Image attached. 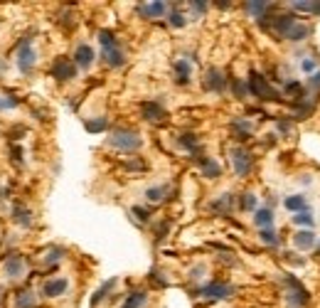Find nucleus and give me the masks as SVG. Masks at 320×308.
Masks as SVG:
<instances>
[{
	"label": "nucleus",
	"mask_w": 320,
	"mask_h": 308,
	"mask_svg": "<svg viewBox=\"0 0 320 308\" xmlns=\"http://www.w3.org/2000/svg\"><path fill=\"white\" fill-rule=\"evenodd\" d=\"M109 146L118 148V150H138V148L143 146V138L135 131H131V128H116L109 136Z\"/></svg>",
	"instance_id": "obj_1"
},
{
	"label": "nucleus",
	"mask_w": 320,
	"mask_h": 308,
	"mask_svg": "<svg viewBox=\"0 0 320 308\" xmlns=\"http://www.w3.org/2000/svg\"><path fill=\"white\" fill-rule=\"evenodd\" d=\"M283 286L288 288V306L291 308H306L310 301V294L303 288V283L295 276H283Z\"/></svg>",
	"instance_id": "obj_2"
},
{
	"label": "nucleus",
	"mask_w": 320,
	"mask_h": 308,
	"mask_svg": "<svg viewBox=\"0 0 320 308\" xmlns=\"http://www.w3.org/2000/svg\"><path fill=\"white\" fill-rule=\"evenodd\" d=\"M249 91L258 99H266V101H278V94H276V89L266 82V76H261L258 72H249Z\"/></svg>",
	"instance_id": "obj_3"
},
{
	"label": "nucleus",
	"mask_w": 320,
	"mask_h": 308,
	"mask_svg": "<svg viewBox=\"0 0 320 308\" xmlns=\"http://www.w3.org/2000/svg\"><path fill=\"white\" fill-rule=\"evenodd\" d=\"M232 163L236 175H249L251 168H254V158L246 148H232Z\"/></svg>",
	"instance_id": "obj_4"
},
{
	"label": "nucleus",
	"mask_w": 320,
	"mask_h": 308,
	"mask_svg": "<svg viewBox=\"0 0 320 308\" xmlns=\"http://www.w3.org/2000/svg\"><path fill=\"white\" fill-rule=\"evenodd\" d=\"M199 294L205 296V298H209V301H222V298H229V296L234 294V286L222 283V281H212V283H207V286H202Z\"/></svg>",
	"instance_id": "obj_5"
},
{
	"label": "nucleus",
	"mask_w": 320,
	"mask_h": 308,
	"mask_svg": "<svg viewBox=\"0 0 320 308\" xmlns=\"http://www.w3.org/2000/svg\"><path fill=\"white\" fill-rule=\"evenodd\" d=\"M52 76L57 79V82H69L76 76V64L69 62L67 57H59V60L52 64Z\"/></svg>",
	"instance_id": "obj_6"
},
{
	"label": "nucleus",
	"mask_w": 320,
	"mask_h": 308,
	"mask_svg": "<svg viewBox=\"0 0 320 308\" xmlns=\"http://www.w3.org/2000/svg\"><path fill=\"white\" fill-rule=\"evenodd\" d=\"M35 60H37V54H35V49H32V45L25 40V42H20V47H17V67H20V72L27 74L32 67H35Z\"/></svg>",
	"instance_id": "obj_7"
},
{
	"label": "nucleus",
	"mask_w": 320,
	"mask_h": 308,
	"mask_svg": "<svg viewBox=\"0 0 320 308\" xmlns=\"http://www.w3.org/2000/svg\"><path fill=\"white\" fill-rule=\"evenodd\" d=\"M205 89L207 91H224L227 89V76L217 67H209L205 72Z\"/></svg>",
	"instance_id": "obj_8"
},
{
	"label": "nucleus",
	"mask_w": 320,
	"mask_h": 308,
	"mask_svg": "<svg viewBox=\"0 0 320 308\" xmlns=\"http://www.w3.org/2000/svg\"><path fill=\"white\" fill-rule=\"evenodd\" d=\"M143 119L148 123H163L168 119V113H165V109L160 106L158 101H146L143 104Z\"/></svg>",
	"instance_id": "obj_9"
},
{
	"label": "nucleus",
	"mask_w": 320,
	"mask_h": 308,
	"mask_svg": "<svg viewBox=\"0 0 320 308\" xmlns=\"http://www.w3.org/2000/svg\"><path fill=\"white\" fill-rule=\"evenodd\" d=\"M74 64H79V67H91V64H94V49L89 47V45H79L76 52H74Z\"/></svg>",
	"instance_id": "obj_10"
},
{
	"label": "nucleus",
	"mask_w": 320,
	"mask_h": 308,
	"mask_svg": "<svg viewBox=\"0 0 320 308\" xmlns=\"http://www.w3.org/2000/svg\"><path fill=\"white\" fill-rule=\"evenodd\" d=\"M67 288H69V281H67V279H52V281L45 283L42 291H45L47 298H54V296H62Z\"/></svg>",
	"instance_id": "obj_11"
},
{
	"label": "nucleus",
	"mask_w": 320,
	"mask_h": 308,
	"mask_svg": "<svg viewBox=\"0 0 320 308\" xmlns=\"http://www.w3.org/2000/svg\"><path fill=\"white\" fill-rule=\"evenodd\" d=\"M271 25H273V30H278V32L286 37L288 32H291V27L295 25V20H293V15H291V12H283V15H278V17H276Z\"/></svg>",
	"instance_id": "obj_12"
},
{
	"label": "nucleus",
	"mask_w": 320,
	"mask_h": 308,
	"mask_svg": "<svg viewBox=\"0 0 320 308\" xmlns=\"http://www.w3.org/2000/svg\"><path fill=\"white\" fill-rule=\"evenodd\" d=\"M12 220L17 222V224H23V227H27V224L32 222V212L25 207L23 202H15V205H12Z\"/></svg>",
	"instance_id": "obj_13"
},
{
	"label": "nucleus",
	"mask_w": 320,
	"mask_h": 308,
	"mask_svg": "<svg viewBox=\"0 0 320 308\" xmlns=\"http://www.w3.org/2000/svg\"><path fill=\"white\" fill-rule=\"evenodd\" d=\"M138 10H141V15H146V17H160V15L165 12V3H160V0H155V3H143Z\"/></svg>",
	"instance_id": "obj_14"
},
{
	"label": "nucleus",
	"mask_w": 320,
	"mask_h": 308,
	"mask_svg": "<svg viewBox=\"0 0 320 308\" xmlns=\"http://www.w3.org/2000/svg\"><path fill=\"white\" fill-rule=\"evenodd\" d=\"M23 269H25V261L20 257H10L5 261V274H8L10 279H17V276L23 274Z\"/></svg>",
	"instance_id": "obj_15"
},
{
	"label": "nucleus",
	"mask_w": 320,
	"mask_h": 308,
	"mask_svg": "<svg viewBox=\"0 0 320 308\" xmlns=\"http://www.w3.org/2000/svg\"><path fill=\"white\" fill-rule=\"evenodd\" d=\"M98 42H101V47H104V52H111V49H118V40H116V35H113L111 30H101V32H98Z\"/></svg>",
	"instance_id": "obj_16"
},
{
	"label": "nucleus",
	"mask_w": 320,
	"mask_h": 308,
	"mask_svg": "<svg viewBox=\"0 0 320 308\" xmlns=\"http://www.w3.org/2000/svg\"><path fill=\"white\" fill-rule=\"evenodd\" d=\"M286 207L298 215V212H308V202L303 195H291V197H286Z\"/></svg>",
	"instance_id": "obj_17"
},
{
	"label": "nucleus",
	"mask_w": 320,
	"mask_h": 308,
	"mask_svg": "<svg viewBox=\"0 0 320 308\" xmlns=\"http://www.w3.org/2000/svg\"><path fill=\"white\" fill-rule=\"evenodd\" d=\"M104 60H106L109 67L118 69V67H123V62H126V54H123L121 47H118V49H111V52H104Z\"/></svg>",
	"instance_id": "obj_18"
},
{
	"label": "nucleus",
	"mask_w": 320,
	"mask_h": 308,
	"mask_svg": "<svg viewBox=\"0 0 320 308\" xmlns=\"http://www.w3.org/2000/svg\"><path fill=\"white\" fill-rule=\"evenodd\" d=\"M168 195H170V185H160V187H150V190H146V197L150 200V202H163Z\"/></svg>",
	"instance_id": "obj_19"
},
{
	"label": "nucleus",
	"mask_w": 320,
	"mask_h": 308,
	"mask_svg": "<svg viewBox=\"0 0 320 308\" xmlns=\"http://www.w3.org/2000/svg\"><path fill=\"white\" fill-rule=\"evenodd\" d=\"M190 62H185V60H180V62H175V72H177V84L180 86H185L187 82H190Z\"/></svg>",
	"instance_id": "obj_20"
},
{
	"label": "nucleus",
	"mask_w": 320,
	"mask_h": 308,
	"mask_svg": "<svg viewBox=\"0 0 320 308\" xmlns=\"http://www.w3.org/2000/svg\"><path fill=\"white\" fill-rule=\"evenodd\" d=\"M254 222H256V227H261V229H269L271 222H273V212H271V207L258 209L256 217H254Z\"/></svg>",
	"instance_id": "obj_21"
},
{
	"label": "nucleus",
	"mask_w": 320,
	"mask_h": 308,
	"mask_svg": "<svg viewBox=\"0 0 320 308\" xmlns=\"http://www.w3.org/2000/svg\"><path fill=\"white\" fill-rule=\"evenodd\" d=\"M113 286H116V279H109V281L104 283V286H101V288H98L96 294L91 296V308H96L98 303H101V301H104V296H109V291H111V288H113Z\"/></svg>",
	"instance_id": "obj_22"
},
{
	"label": "nucleus",
	"mask_w": 320,
	"mask_h": 308,
	"mask_svg": "<svg viewBox=\"0 0 320 308\" xmlns=\"http://www.w3.org/2000/svg\"><path fill=\"white\" fill-rule=\"evenodd\" d=\"M148 294L146 291H133V294L126 298V303H123V308H143V303H146Z\"/></svg>",
	"instance_id": "obj_23"
},
{
	"label": "nucleus",
	"mask_w": 320,
	"mask_h": 308,
	"mask_svg": "<svg viewBox=\"0 0 320 308\" xmlns=\"http://www.w3.org/2000/svg\"><path fill=\"white\" fill-rule=\"evenodd\" d=\"M293 242L298 249H310V246L315 244V237H313V232H298L293 237Z\"/></svg>",
	"instance_id": "obj_24"
},
{
	"label": "nucleus",
	"mask_w": 320,
	"mask_h": 308,
	"mask_svg": "<svg viewBox=\"0 0 320 308\" xmlns=\"http://www.w3.org/2000/svg\"><path fill=\"white\" fill-rule=\"evenodd\" d=\"M202 165V172H205V178H219V172H222V168H219V163L217 160H202L199 163Z\"/></svg>",
	"instance_id": "obj_25"
},
{
	"label": "nucleus",
	"mask_w": 320,
	"mask_h": 308,
	"mask_svg": "<svg viewBox=\"0 0 320 308\" xmlns=\"http://www.w3.org/2000/svg\"><path fill=\"white\" fill-rule=\"evenodd\" d=\"M84 128L89 133H101V131L109 128V119H91V121L84 123Z\"/></svg>",
	"instance_id": "obj_26"
},
{
	"label": "nucleus",
	"mask_w": 320,
	"mask_h": 308,
	"mask_svg": "<svg viewBox=\"0 0 320 308\" xmlns=\"http://www.w3.org/2000/svg\"><path fill=\"white\" fill-rule=\"evenodd\" d=\"M286 37H288L291 42H298V40L308 37V25H303V23H298V20H295V25L291 27V32H288Z\"/></svg>",
	"instance_id": "obj_27"
},
{
	"label": "nucleus",
	"mask_w": 320,
	"mask_h": 308,
	"mask_svg": "<svg viewBox=\"0 0 320 308\" xmlns=\"http://www.w3.org/2000/svg\"><path fill=\"white\" fill-rule=\"evenodd\" d=\"M35 306V296L30 291H20L17 298H15V308H32Z\"/></svg>",
	"instance_id": "obj_28"
},
{
	"label": "nucleus",
	"mask_w": 320,
	"mask_h": 308,
	"mask_svg": "<svg viewBox=\"0 0 320 308\" xmlns=\"http://www.w3.org/2000/svg\"><path fill=\"white\" fill-rule=\"evenodd\" d=\"M244 5L251 15H264V12L269 10V3H264V0H251V3H244Z\"/></svg>",
	"instance_id": "obj_29"
},
{
	"label": "nucleus",
	"mask_w": 320,
	"mask_h": 308,
	"mask_svg": "<svg viewBox=\"0 0 320 308\" xmlns=\"http://www.w3.org/2000/svg\"><path fill=\"white\" fill-rule=\"evenodd\" d=\"M229 207H232V195H224L212 202V209H214V212H229Z\"/></svg>",
	"instance_id": "obj_30"
},
{
	"label": "nucleus",
	"mask_w": 320,
	"mask_h": 308,
	"mask_svg": "<svg viewBox=\"0 0 320 308\" xmlns=\"http://www.w3.org/2000/svg\"><path fill=\"white\" fill-rule=\"evenodd\" d=\"M180 146L187 150H197V136L195 133H183L180 136Z\"/></svg>",
	"instance_id": "obj_31"
},
{
	"label": "nucleus",
	"mask_w": 320,
	"mask_h": 308,
	"mask_svg": "<svg viewBox=\"0 0 320 308\" xmlns=\"http://www.w3.org/2000/svg\"><path fill=\"white\" fill-rule=\"evenodd\" d=\"M232 128H234V131H236L239 136H249L251 131H254V126H251L249 121H234V123H232Z\"/></svg>",
	"instance_id": "obj_32"
},
{
	"label": "nucleus",
	"mask_w": 320,
	"mask_h": 308,
	"mask_svg": "<svg viewBox=\"0 0 320 308\" xmlns=\"http://www.w3.org/2000/svg\"><path fill=\"white\" fill-rule=\"evenodd\" d=\"M170 25L172 27H185V15L177 8H172L170 10Z\"/></svg>",
	"instance_id": "obj_33"
},
{
	"label": "nucleus",
	"mask_w": 320,
	"mask_h": 308,
	"mask_svg": "<svg viewBox=\"0 0 320 308\" xmlns=\"http://www.w3.org/2000/svg\"><path fill=\"white\" fill-rule=\"evenodd\" d=\"M261 239H264V244H269V246L278 244V237H276L273 229H261Z\"/></svg>",
	"instance_id": "obj_34"
},
{
	"label": "nucleus",
	"mask_w": 320,
	"mask_h": 308,
	"mask_svg": "<svg viewBox=\"0 0 320 308\" xmlns=\"http://www.w3.org/2000/svg\"><path fill=\"white\" fill-rule=\"evenodd\" d=\"M295 224H301V227H308V224H313V215L310 212H298L293 217Z\"/></svg>",
	"instance_id": "obj_35"
},
{
	"label": "nucleus",
	"mask_w": 320,
	"mask_h": 308,
	"mask_svg": "<svg viewBox=\"0 0 320 308\" xmlns=\"http://www.w3.org/2000/svg\"><path fill=\"white\" fill-rule=\"evenodd\" d=\"M168 229H170V220H160L158 229H155V239H158V242H163V237L168 234Z\"/></svg>",
	"instance_id": "obj_36"
},
{
	"label": "nucleus",
	"mask_w": 320,
	"mask_h": 308,
	"mask_svg": "<svg viewBox=\"0 0 320 308\" xmlns=\"http://www.w3.org/2000/svg\"><path fill=\"white\" fill-rule=\"evenodd\" d=\"M286 94L301 97V94H303V86H301V82H286Z\"/></svg>",
	"instance_id": "obj_37"
},
{
	"label": "nucleus",
	"mask_w": 320,
	"mask_h": 308,
	"mask_svg": "<svg viewBox=\"0 0 320 308\" xmlns=\"http://www.w3.org/2000/svg\"><path fill=\"white\" fill-rule=\"evenodd\" d=\"M232 89H234V94H236V99H244L246 91H249V86H244L239 79H234V82H232Z\"/></svg>",
	"instance_id": "obj_38"
},
{
	"label": "nucleus",
	"mask_w": 320,
	"mask_h": 308,
	"mask_svg": "<svg viewBox=\"0 0 320 308\" xmlns=\"http://www.w3.org/2000/svg\"><path fill=\"white\" fill-rule=\"evenodd\" d=\"M254 207H256V197L251 195V192L242 195V209H254Z\"/></svg>",
	"instance_id": "obj_39"
},
{
	"label": "nucleus",
	"mask_w": 320,
	"mask_h": 308,
	"mask_svg": "<svg viewBox=\"0 0 320 308\" xmlns=\"http://www.w3.org/2000/svg\"><path fill=\"white\" fill-rule=\"evenodd\" d=\"M17 106V99L15 97H0V111L3 109H15Z\"/></svg>",
	"instance_id": "obj_40"
},
{
	"label": "nucleus",
	"mask_w": 320,
	"mask_h": 308,
	"mask_svg": "<svg viewBox=\"0 0 320 308\" xmlns=\"http://www.w3.org/2000/svg\"><path fill=\"white\" fill-rule=\"evenodd\" d=\"M313 5H315V3H306V0H298V3H293L295 10H303V12H313Z\"/></svg>",
	"instance_id": "obj_41"
},
{
	"label": "nucleus",
	"mask_w": 320,
	"mask_h": 308,
	"mask_svg": "<svg viewBox=\"0 0 320 308\" xmlns=\"http://www.w3.org/2000/svg\"><path fill=\"white\" fill-rule=\"evenodd\" d=\"M126 168H128V170H146V163H143V160H128Z\"/></svg>",
	"instance_id": "obj_42"
},
{
	"label": "nucleus",
	"mask_w": 320,
	"mask_h": 308,
	"mask_svg": "<svg viewBox=\"0 0 320 308\" xmlns=\"http://www.w3.org/2000/svg\"><path fill=\"white\" fill-rule=\"evenodd\" d=\"M64 257V252H62V249H52V252H49V257H47V261L49 264H57V259H62Z\"/></svg>",
	"instance_id": "obj_43"
},
{
	"label": "nucleus",
	"mask_w": 320,
	"mask_h": 308,
	"mask_svg": "<svg viewBox=\"0 0 320 308\" xmlns=\"http://www.w3.org/2000/svg\"><path fill=\"white\" fill-rule=\"evenodd\" d=\"M133 212H135V217H138L141 222H148V217H150V212L143 209V207H133Z\"/></svg>",
	"instance_id": "obj_44"
},
{
	"label": "nucleus",
	"mask_w": 320,
	"mask_h": 308,
	"mask_svg": "<svg viewBox=\"0 0 320 308\" xmlns=\"http://www.w3.org/2000/svg\"><path fill=\"white\" fill-rule=\"evenodd\" d=\"M301 67H303V72H315V60H303V64H301Z\"/></svg>",
	"instance_id": "obj_45"
},
{
	"label": "nucleus",
	"mask_w": 320,
	"mask_h": 308,
	"mask_svg": "<svg viewBox=\"0 0 320 308\" xmlns=\"http://www.w3.org/2000/svg\"><path fill=\"white\" fill-rule=\"evenodd\" d=\"M190 5L195 8V12H205V10H207V5H209V3H202V0H195V3H190Z\"/></svg>",
	"instance_id": "obj_46"
},
{
	"label": "nucleus",
	"mask_w": 320,
	"mask_h": 308,
	"mask_svg": "<svg viewBox=\"0 0 320 308\" xmlns=\"http://www.w3.org/2000/svg\"><path fill=\"white\" fill-rule=\"evenodd\" d=\"M12 158L20 163V146H12Z\"/></svg>",
	"instance_id": "obj_47"
}]
</instances>
